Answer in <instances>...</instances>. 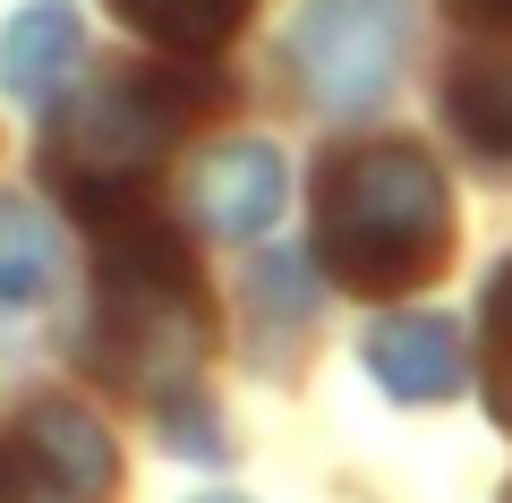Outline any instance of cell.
Instances as JSON below:
<instances>
[{
  "label": "cell",
  "mask_w": 512,
  "mask_h": 503,
  "mask_svg": "<svg viewBox=\"0 0 512 503\" xmlns=\"http://www.w3.org/2000/svg\"><path fill=\"white\" fill-rule=\"evenodd\" d=\"M163 435L188 452V461H222V435H214V418H205L197 401H180V393H163Z\"/></svg>",
  "instance_id": "obj_13"
},
{
  "label": "cell",
  "mask_w": 512,
  "mask_h": 503,
  "mask_svg": "<svg viewBox=\"0 0 512 503\" xmlns=\"http://www.w3.org/2000/svg\"><path fill=\"white\" fill-rule=\"evenodd\" d=\"M444 103H453V128L487 162H512V35L504 43H478V52L453 69Z\"/></svg>",
  "instance_id": "obj_9"
},
{
  "label": "cell",
  "mask_w": 512,
  "mask_h": 503,
  "mask_svg": "<svg viewBox=\"0 0 512 503\" xmlns=\"http://www.w3.org/2000/svg\"><path fill=\"white\" fill-rule=\"evenodd\" d=\"M205 77H180V69H111L94 77L86 94L52 103V137H43V162H52L60 180L77 188L86 214L120 205L137 188L154 154L180 145V128L205 111Z\"/></svg>",
  "instance_id": "obj_3"
},
{
  "label": "cell",
  "mask_w": 512,
  "mask_h": 503,
  "mask_svg": "<svg viewBox=\"0 0 512 503\" xmlns=\"http://www.w3.org/2000/svg\"><path fill=\"white\" fill-rule=\"evenodd\" d=\"M316 256L333 282L393 299L444 273L453 256V197L419 145H350L316 180Z\"/></svg>",
  "instance_id": "obj_2"
},
{
  "label": "cell",
  "mask_w": 512,
  "mask_h": 503,
  "mask_svg": "<svg viewBox=\"0 0 512 503\" xmlns=\"http://www.w3.org/2000/svg\"><path fill=\"white\" fill-rule=\"evenodd\" d=\"M367 367L393 401H453L461 393V333L444 316H384L367 333Z\"/></svg>",
  "instance_id": "obj_8"
},
{
  "label": "cell",
  "mask_w": 512,
  "mask_h": 503,
  "mask_svg": "<svg viewBox=\"0 0 512 503\" xmlns=\"http://www.w3.org/2000/svg\"><path fill=\"white\" fill-rule=\"evenodd\" d=\"M478 384H487V410L512 427V265L487 282V324H478Z\"/></svg>",
  "instance_id": "obj_12"
},
{
  "label": "cell",
  "mask_w": 512,
  "mask_h": 503,
  "mask_svg": "<svg viewBox=\"0 0 512 503\" xmlns=\"http://www.w3.org/2000/svg\"><path fill=\"white\" fill-rule=\"evenodd\" d=\"M60 273V239H52V214L35 197H0V316L9 307H35Z\"/></svg>",
  "instance_id": "obj_10"
},
{
  "label": "cell",
  "mask_w": 512,
  "mask_h": 503,
  "mask_svg": "<svg viewBox=\"0 0 512 503\" xmlns=\"http://www.w3.org/2000/svg\"><path fill=\"white\" fill-rule=\"evenodd\" d=\"M77 60H86V26H77L69 0H26L18 18L0 26V86L18 94V103H35V111L60 103Z\"/></svg>",
  "instance_id": "obj_7"
},
{
  "label": "cell",
  "mask_w": 512,
  "mask_h": 503,
  "mask_svg": "<svg viewBox=\"0 0 512 503\" xmlns=\"http://www.w3.org/2000/svg\"><path fill=\"white\" fill-rule=\"evenodd\" d=\"M94 222V367L120 384H163L180 393V376H197L214 324H205V282L197 256L137 205H103Z\"/></svg>",
  "instance_id": "obj_1"
},
{
  "label": "cell",
  "mask_w": 512,
  "mask_h": 503,
  "mask_svg": "<svg viewBox=\"0 0 512 503\" xmlns=\"http://www.w3.org/2000/svg\"><path fill=\"white\" fill-rule=\"evenodd\" d=\"M402 35H410V0H308L291 18V77L333 120L376 111L402 77Z\"/></svg>",
  "instance_id": "obj_4"
},
{
  "label": "cell",
  "mask_w": 512,
  "mask_h": 503,
  "mask_svg": "<svg viewBox=\"0 0 512 503\" xmlns=\"http://www.w3.org/2000/svg\"><path fill=\"white\" fill-rule=\"evenodd\" d=\"M205 503H239V495H205Z\"/></svg>",
  "instance_id": "obj_14"
},
{
  "label": "cell",
  "mask_w": 512,
  "mask_h": 503,
  "mask_svg": "<svg viewBox=\"0 0 512 503\" xmlns=\"http://www.w3.org/2000/svg\"><path fill=\"white\" fill-rule=\"evenodd\" d=\"M282 197H291V171L265 137H231L197 162V222L214 239H265Z\"/></svg>",
  "instance_id": "obj_6"
},
{
  "label": "cell",
  "mask_w": 512,
  "mask_h": 503,
  "mask_svg": "<svg viewBox=\"0 0 512 503\" xmlns=\"http://www.w3.org/2000/svg\"><path fill=\"white\" fill-rule=\"evenodd\" d=\"M120 486V452L77 401H35L0 435V503H103Z\"/></svg>",
  "instance_id": "obj_5"
},
{
  "label": "cell",
  "mask_w": 512,
  "mask_h": 503,
  "mask_svg": "<svg viewBox=\"0 0 512 503\" xmlns=\"http://www.w3.org/2000/svg\"><path fill=\"white\" fill-rule=\"evenodd\" d=\"M111 18L137 26L146 43H163V52L197 60V52H222V43L239 35V18H248V0H111Z\"/></svg>",
  "instance_id": "obj_11"
}]
</instances>
